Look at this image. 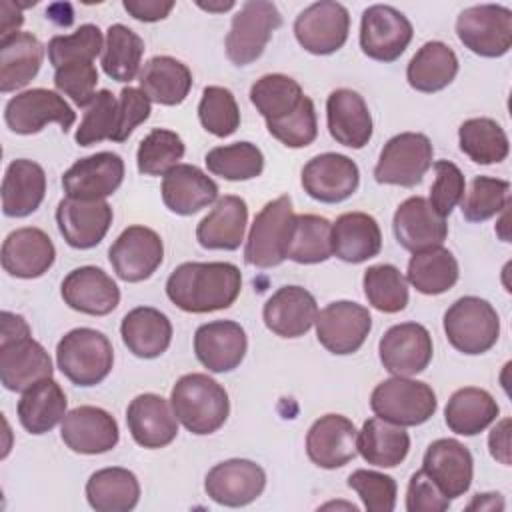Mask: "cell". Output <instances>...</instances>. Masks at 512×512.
Here are the masks:
<instances>
[{
	"instance_id": "6da1fadb",
	"label": "cell",
	"mask_w": 512,
	"mask_h": 512,
	"mask_svg": "<svg viewBox=\"0 0 512 512\" xmlns=\"http://www.w3.org/2000/svg\"><path fill=\"white\" fill-rule=\"evenodd\" d=\"M250 102L266 120L268 132L288 148H306L318 136L314 102L286 74H264L250 88Z\"/></svg>"
},
{
	"instance_id": "7a4b0ae2",
	"label": "cell",
	"mask_w": 512,
	"mask_h": 512,
	"mask_svg": "<svg viewBox=\"0 0 512 512\" xmlns=\"http://www.w3.org/2000/svg\"><path fill=\"white\" fill-rule=\"evenodd\" d=\"M240 290V268L230 262H184L166 280L168 300L192 314L230 308Z\"/></svg>"
},
{
	"instance_id": "3957f363",
	"label": "cell",
	"mask_w": 512,
	"mask_h": 512,
	"mask_svg": "<svg viewBox=\"0 0 512 512\" xmlns=\"http://www.w3.org/2000/svg\"><path fill=\"white\" fill-rule=\"evenodd\" d=\"M0 382L10 392H24L44 378H52V360L44 346L32 338L24 316L4 310L0 314Z\"/></svg>"
},
{
	"instance_id": "277c9868",
	"label": "cell",
	"mask_w": 512,
	"mask_h": 512,
	"mask_svg": "<svg viewBox=\"0 0 512 512\" xmlns=\"http://www.w3.org/2000/svg\"><path fill=\"white\" fill-rule=\"evenodd\" d=\"M170 406L176 420L192 434H214L230 414L226 388L208 374L192 372L176 380L170 392Z\"/></svg>"
},
{
	"instance_id": "5b68a950",
	"label": "cell",
	"mask_w": 512,
	"mask_h": 512,
	"mask_svg": "<svg viewBox=\"0 0 512 512\" xmlns=\"http://www.w3.org/2000/svg\"><path fill=\"white\" fill-rule=\"evenodd\" d=\"M60 372L76 386H96L112 370L114 350L106 334L94 328H74L56 346Z\"/></svg>"
},
{
	"instance_id": "8992f818",
	"label": "cell",
	"mask_w": 512,
	"mask_h": 512,
	"mask_svg": "<svg viewBox=\"0 0 512 512\" xmlns=\"http://www.w3.org/2000/svg\"><path fill=\"white\" fill-rule=\"evenodd\" d=\"M444 334L454 350L478 356L498 342L500 316L488 300L462 296L444 312Z\"/></svg>"
},
{
	"instance_id": "52a82bcc",
	"label": "cell",
	"mask_w": 512,
	"mask_h": 512,
	"mask_svg": "<svg viewBox=\"0 0 512 512\" xmlns=\"http://www.w3.org/2000/svg\"><path fill=\"white\" fill-rule=\"evenodd\" d=\"M370 408L378 418L392 424L420 426L434 416L438 400L426 382L392 376L372 390Z\"/></svg>"
},
{
	"instance_id": "ba28073f",
	"label": "cell",
	"mask_w": 512,
	"mask_h": 512,
	"mask_svg": "<svg viewBox=\"0 0 512 512\" xmlns=\"http://www.w3.org/2000/svg\"><path fill=\"white\" fill-rule=\"evenodd\" d=\"M292 198L282 194L262 206L254 216L244 246V260L256 268H274L286 260V246L292 230Z\"/></svg>"
},
{
	"instance_id": "9c48e42d",
	"label": "cell",
	"mask_w": 512,
	"mask_h": 512,
	"mask_svg": "<svg viewBox=\"0 0 512 512\" xmlns=\"http://www.w3.org/2000/svg\"><path fill=\"white\" fill-rule=\"evenodd\" d=\"M282 26V14L274 2L248 0L232 16L230 32L226 34V56L234 66H248L258 60L272 38V32Z\"/></svg>"
},
{
	"instance_id": "30bf717a",
	"label": "cell",
	"mask_w": 512,
	"mask_h": 512,
	"mask_svg": "<svg viewBox=\"0 0 512 512\" xmlns=\"http://www.w3.org/2000/svg\"><path fill=\"white\" fill-rule=\"evenodd\" d=\"M432 156L434 148L426 134L400 132L384 144L374 166V180L378 184L412 188L430 170Z\"/></svg>"
},
{
	"instance_id": "8fae6325",
	"label": "cell",
	"mask_w": 512,
	"mask_h": 512,
	"mask_svg": "<svg viewBox=\"0 0 512 512\" xmlns=\"http://www.w3.org/2000/svg\"><path fill=\"white\" fill-rule=\"evenodd\" d=\"M458 40L482 58H500L512 46V10L502 4H476L456 18Z\"/></svg>"
},
{
	"instance_id": "7c38bea8",
	"label": "cell",
	"mask_w": 512,
	"mask_h": 512,
	"mask_svg": "<svg viewBox=\"0 0 512 512\" xmlns=\"http://www.w3.org/2000/svg\"><path fill=\"white\" fill-rule=\"evenodd\" d=\"M350 32V14L344 4L320 0L304 8L294 20V36L298 44L316 56L338 52Z\"/></svg>"
},
{
	"instance_id": "4fadbf2b",
	"label": "cell",
	"mask_w": 512,
	"mask_h": 512,
	"mask_svg": "<svg viewBox=\"0 0 512 512\" xmlns=\"http://www.w3.org/2000/svg\"><path fill=\"white\" fill-rule=\"evenodd\" d=\"M4 120L12 132L22 136L36 134L50 122H56L62 132H68L76 122V112L58 92L32 88L8 100Z\"/></svg>"
},
{
	"instance_id": "5bb4252c",
	"label": "cell",
	"mask_w": 512,
	"mask_h": 512,
	"mask_svg": "<svg viewBox=\"0 0 512 512\" xmlns=\"http://www.w3.org/2000/svg\"><path fill=\"white\" fill-rule=\"evenodd\" d=\"M316 338L336 356L354 354L366 342L372 330V316L368 308L358 302L338 300L330 302L316 314Z\"/></svg>"
},
{
	"instance_id": "9a60e30c",
	"label": "cell",
	"mask_w": 512,
	"mask_h": 512,
	"mask_svg": "<svg viewBox=\"0 0 512 512\" xmlns=\"http://www.w3.org/2000/svg\"><path fill=\"white\" fill-rule=\"evenodd\" d=\"M414 36L410 20L388 4H374L362 12L360 48L378 62H394L408 48Z\"/></svg>"
},
{
	"instance_id": "2e32d148",
	"label": "cell",
	"mask_w": 512,
	"mask_h": 512,
	"mask_svg": "<svg viewBox=\"0 0 512 512\" xmlns=\"http://www.w3.org/2000/svg\"><path fill=\"white\" fill-rule=\"evenodd\" d=\"M108 260L124 282L148 280L164 260V244L158 232L148 226H128L112 242Z\"/></svg>"
},
{
	"instance_id": "e0dca14e",
	"label": "cell",
	"mask_w": 512,
	"mask_h": 512,
	"mask_svg": "<svg viewBox=\"0 0 512 512\" xmlns=\"http://www.w3.org/2000/svg\"><path fill=\"white\" fill-rule=\"evenodd\" d=\"M382 366L394 376H414L428 368L434 346L430 332L418 322L390 326L378 342Z\"/></svg>"
},
{
	"instance_id": "ac0fdd59",
	"label": "cell",
	"mask_w": 512,
	"mask_h": 512,
	"mask_svg": "<svg viewBox=\"0 0 512 512\" xmlns=\"http://www.w3.org/2000/svg\"><path fill=\"white\" fill-rule=\"evenodd\" d=\"M358 184V164L346 154L324 152L310 158L302 168L304 192L324 204L344 202L358 190Z\"/></svg>"
},
{
	"instance_id": "d6986e66",
	"label": "cell",
	"mask_w": 512,
	"mask_h": 512,
	"mask_svg": "<svg viewBox=\"0 0 512 512\" xmlns=\"http://www.w3.org/2000/svg\"><path fill=\"white\" fill-rule=\"evenodd\" d=\"M266 488V472L246 458H230L212 466L204 478V490L220 506L240 508L254 502Z\"/></svg>"
},
{
	"instance_id": "ffe728a7",
	"label": "cell",
	"mask_w": 512,
	"mask_h": 512,
	"mask_svg": "<svg viewBox=\"0 0 512 512\" xmlns=\"http://www.w3.org/2000/svg\"><path fill=\"white\" fill-rule=\"evenodd\" d=\"M124 180V160L114 152H96L76 160L62 174V188L68 198L104 200Z\"/></svg>"
},
{
	"instance_id": "44dd1931",
	"label": "cell",
	"mask_w": 512,
	"mask_h": 512,
	"mask_svg": "<svg viewBox=\"0 0 512 512\" xmlns=\"http://www.w3.org/2000/svg\"><path fill=\"white\" fill-rule=\"evenodd\" d=\"M112 206L106 200H78L62 198L56 208V224L68 246L76 250H90L98 246L110 224Z\"/></svg>"
},
{
	"instance_id": "7402d4cb",
	"label": "cell",
	"mask_w": 512,
	"mask_h": 512,
	"mask_svg": "<svg viewBox=\"0 0 512 512\" xmlns=\"http://www.w3.org/2000/svg\"><path fill=\"white\" fill-rule=\"evenodd\" d=\"M448 500L468 492L474 476V458L456 438L434 440L422 458L420 468Z\"/></svg>"
},
{
	"instance_id": "603a6c76",
	"label": "cell",
	"mask_w": 512,
	"mask_h": 512,
	"mask_svg": "<svg viewBox=\"0 0 512 512\" xmlns=\"http://www.w3.org/2000/svg\"><path fill=\"white\" fill-rule=\"evenodd\" d=\"M60 436L72 452L92 456L110 452L120 440V430L116 418L104 408L78 406L64 416Z\"/></svg>"
},
{
	"instance_id": "cb8c5ba5",
	"label": "cell",
	"mask_w": 512,
	"mask_h": 512,
	"mask_svg": "<svg viewBox=\"0 0 512 512\" xmlns=\"http://www.w3.org/2000/svg\"><path fill=\"white\" fill-rule=\"evenodd\" d=\"M358 430L354 422L342 414L320 416L306 434L308 458L324 470H334L356 458Z\"/></svg>"
},
{
	"instance_id": "d4e9b609",
	"label": "cell",
	"mask_w": 512,
	"mask_h": 512,
	"mask_svg": "<svg viewBox=\"0 0 512 512\" xmlns=\"http://www.w3.org/2000/svg\"><path fill=\"white\" fill-rule=\"evenodd\" d=\"M248 338L234 320H214L194 332V354L210 372L224 374L240 366L246 356Z\"/></svg>"
},
{
	"instance_id": "484cf974",
	"label": "cell",
	"mask_w": 512,
	"mask_h": 512,
	"mask_svg": "<svg viewBox=\"0 0 512 512\" xmlns=\"http://www.w3.org/2000/svg\"><path fill=\"white\" fill-rule=\"evenodd\" d=\"M64 304L88 316H106L120 304L118 284L96 266L70 270L60 286Z\"/></svg>"
},
{
	"instance_id": "4316f807",
	"label": "cell",
	"mask_w": 512,
	"mask_h": 512,
	"mask_svg": "<svg viewBox=\"0 0 512 512\" xmlns=\"http://www.w3.org/2000/svg\"><path fill=\"white\" fill-rule=\"evenodd\" d=\"M392 230L396 242L412 254L442 246L448 236L446 218H442L422 196H410L396 208Z\"/></svg>"
},
{
	"instance_id": "83f0119b",
	"label": "cell",
	"mask_w": 512,
	"mask_h": 512,
	"mask_svg": "<svg viewBox=\"0 0 512 512\" xmlns=\"http://www.w3.org/2000/svg\"><path fill=\"white\" fill-rule=\"evenodd\" d=\"M56 260L50 236L34 226L12 230L2 242V268L16 278L32 280L44 276Z\"/></svg>"
},
{
	"instance_id": "f1b7e54d",
	"label": "cell",
	"mask_w": 512,
	"mask_h": 512,
	"mask_svg": "<svg viewBox=\"0 0 512 512\" xmlns=\"http://www.w3.org/2000/svg\"><path fill=\"white\" fill-rule=\"evenodd\" d=\"M126 424L134 442L142 448L156 450L168 446L178 434V420L166 398L146 392L130 400Z\"/></svg>"
},
{
	"instance_id": "f546056e",
	"label": "cell",
	"mask_w": 512,
	"mask_h": 512,
	"mask_svg": "<svg viewBox=\"0 0 512 512\" xmlns=\"http://www.w3.org/2000/svg\"><path fill=\"white\" fill-rule=\"evenodd\" d=\"M316 314V298L296 284L278 288L262 308L266 328L280 338L304 336L312 328Z\"/></svg>"
},
{
	"instance_id": "4dcf8cb0",
	"label": "cell",
	"mask_w": 512,
	"mask_h": 512,
	"mask_svg": "<svg viewBox=\"0 0 512 512\" xmlns=\"http://www.w3.org/2000/svg\"><path fill=\"white\" fill-rule=\"evenodd\" d=\"M326 122L330 136L346 146L360 150L372 138V116L364 98L350 88L330 92L326 100Z\"/></svg>"
},
{
	"instance_id": "1f68e13d",
	"label": "cell",
	"mask_w": 512,
	"mask_h": 512,
	"mask_svg": "<svg viewBox=\"0 0 512 512\" xmlns=\"http://www.w3.org/2000/svg\"><path fill=\"white\" fill-rule=\"evenodd\" d=\"M162 202L178 216H192L218 200L216 182L194 164H178L162 178Z\"/></svg>"
},
{
	"instance_id": "d6a6232c",
	"label": "cell",
	"mask_w": 512,
	"mask_h": 512,
	"mask_svg": "<svg viewBox=\"0 0 512 512\" xmlns=\"http://www.w3.org/2000/svg\"><path fill=\"white\" fill-rule=\"evenodd\" d=\"M332 254L348 264L366 262L382 250V232L374 216L366 212H344L330 230Z\"/></svg>"
},
{
	"instance_id": "836d02e7",
	"label": "cell",
	"mask_w": 512,
	"mask_h": 512,
	"mask_svg": "<svg viewBox=\"0 0 512 512\" xmlns=\"http://www.w3.org/2000/svg\"><path fill=\"white\" fill-rule=\"evenodd\" d=\"M248 206L244 198L228 194L216 200L214 208L198 222L196 240L206 250H236L244 240Z\"/></svg>"
},
{
	"instance_id": "e575fe53",
	"label": "cell",
	"mask_w": 512,
	"mask_h": 512,
	"mask_svg": "<svg viewBox=\"0 0 512 512\" xmlns=\"http://www.w3.org/2000/svg\"><path fill=\"white\" fill-rule=\"evenodd\" d=\"M46 194L44 168L28 158L8 164L2 180V212L10 218H24L36 212Z\"/></svg>"
},
{
	"instance_id": "d590c367",
	"label": "cell",
	"mask_w": 512,
	"mask_h": 512,
	"mask_svg": "<svg viewBox=\"0 0 512 512\" xmlns=\"http://www.w3.org/2000/svg\"><path fill=\"white\" fill-rule=\"evenodd\" d=\"M120 336L128 352L152 360L168 350L172 342V324L158 308L138 306L122 318Z\"/></svg>"
},
{
	"instance_id": "8d00e7d4",
	"label": "cell",
	"mask_w": 512,
	"mask_h": 512,
	"mask_svg": "<svg viewBox=\"0 0 512 512\" xmlns=\"http://www.w3.org/2000/svg\"><path fill=\"white\" fill-rule=\"evenodd\" d=\"M44 46L32 32H14L0 38V92L24 88L40 70Z\"/></svg>"
},
{
	"instance_id": "74e56055",
	"label": "cell",
	"mask_w": 512,
	"mask_h": 512,
	"mask_svg": "<svg viewBox=\"0 0 512 512\" xmlns=\"http://www.w3.org/2000/svg\"><path fill=\"white\" fill-rule=\"evenodd\" d=\"M68 400L54 378H44L22 392L16 412L22 428L30 434H46L64 420Z\"/></svg>"
},
{
	"instance_id": "f35d334b",
	"label": "cell",
	"mask_w": 512,
	"mask_h": 512,
	"mask_svg": "<svg viewBox=\"0 0 512 512\" xmlns=\"http://www.w3.org/2000/svg\"><path fill=\"white\" fill-rule=\"evenodd\" d=\"M138 82L150 102L178 106L192 88V72L184 62L172 56H154L140 70Z\"/></svg>"
},
{
	"instance_id": "ab89813d",
	"label": "cell",
	"mask_w": 512,
	"mask_h": 512,
	"mask_svg": "<svg viewBox=\"0 0 512 512\" xmlns=\"http://www.w3.org/2000/svg\"><path fill=\"white\" fill-rule=\"evenodd\" d=\"M456 74L458 58L454 50L440 40H430L422 44L406 66L408 84L424 94L444 90L452 84Z\"/></svg>"
},
{
	"instance_id": "60d3db41",
	"label": "cell",
	"mask_w": 512,
	"mask_h": 512,
	"mask_svg": "<svg viewBox=\"0 0 512 512\" xmlns=\"http://www.w3.org/2000/svg\"><path fill=\"white\" fill-rule=\"evenodd\" d=\"M86 500L96 512H128L140 500V482L128 468H100L86 482Z\"/></svg>"
},
{
	"instance_id": "b9f144b4",
	"label": "cell",
	"mask_w": 512,
	"mask_h": 512,
	"mask_svg": "<svg viewBox=\"0 0 512 512\" xmlns=\"http://www.w3.org/2000/svg\"><path fill=\"white\" fill-rule=\"evenodd\" d=\"M498 414L500 406L494 396L476 386L456 390L444 408L446 426L460 436L480 434L498 418Z\"/></svg>"
},
{
	"instance_id": "7bdbcfd3",
	"label": "cell",
	"mask_w": 512,
	"mask_h": 512,
	"mask_svg": "<svg viewBox=\"0 0 512 512\" xmlns=\"http://www.w3.org/2000/svg\"><path fill=\"white\" fill-rule=\"evenodd\" d=\"M360 456L380 468H394L408 456L410 436L404 426L392 424L382 418H368L356 438Z\"/></svg>"
},
{
	"instance_id": "ee69618b",
	"label": "cell",
	"mask_w": 512,
	"mask_h": 512,
	"mask_svg": "<svg viewBox=\"0 0 512 512\" xmlns=\"http://www.w3.org/2000/svg\"><path fill=\"white\" fill-rule=\"evenodd\" d=\"M460 276L454 254L444 246H432L414 256L408 262L406 282H410L420 294L438 296L448 292Z\"/></svg>"
},
{
	"instance_id": "f6af8a7d",
	"label": "cell",
	"mask_w": 512,
	"mask_h": 512,
	"mask_svg": "<svg viewBox=\"0 0 512 512\" xmlns=\"http://www.w3.org/2000/svg\"><path fill=\"white\" fill-rule=\"evenodd\" d=\"M332 224L318 214H294L286 258L296 264H320L332 256Z\"/></svg>"
},
{
	"instance_id": "bcb514c9",
	"label": "cell",
	"mask_w": 512,
	"mask_h": 512,
	"mask_svg": "<svg viewBox=\"0 0 512 512\" xmlns=\"http://www.w3.org/2000/svg\"><path fill=\"white\" fill-rule=\"evenodd\" d=\"M460 150L476 164L488 166L508 158L510 142L504 128L492 118H470L458 128Z\"/></svg>"
},
{
	"instance_id": "7dc6e473",
	"label": "cell",
	"mask_w": 512,
	"mask_h": 512,
	"mask_svg": "<svg viewBox=\"0 0 512 512\" xmlns=\"http://www.w3.org/2000/svg\"><path fill=\"white\" fill-rule=\"evenodd\" d=\"M144 54V40L124 24H112L106 30V44L102 50V70L116 82H130L140 74Z\"/></svg>"
},
{
	"instance_id": "c3c4849f",
	"label": "cell",
	"mask_w": 512,
	"mask_h": 512,
	"mask_svg": "<svg viewBox=\"0 0 512 512\" xmlns=\"http://www.w3.org/2000/svg\"><path fill=\"white\" fill-rule=\"evenodd\" d=\"M206 168L224 180L244 182L258 178L264 170V154L252 142H234L216 146L204 156Z\"/></svg>"
},
{
	"instance_id": "681fc988",
	"label": "cell",
	"mask_w": 512,
	"mask_h": 512,
	"mask_svg": "<svg viewBox=\"0 0 512 512\" xmlns=\"http://www.w3.org/2000/svg\"><path fill=\"white\" fill-rule=\"evenodd\" d=\"M368 304L384 314H396L408 304V282L394 264H374L362 276Z\"/></svg>"
},
{
	"instance_id": "f907efd6",
	"label": "cell",
	"mask_w": 512,
	"mask_h": 512,
	"mask_svg": "<svg viewBox=\"0 0 512 512\" xmlns=\"http://www.w3.org/2000/svg\"><path fill=\"white\" fill-rule=\"evenodd\" d=\"M186 148L182 138L166 128L150 130L138 144L136 166L144 176H166L178 166Z\"/></svg>"
},
{
	"instance_id": "816d5d0a",
	"label": "cell",
	"mask_w": 512,
	"mask_h": 512,
	"mask_svg": "<svg viewBox=\"0 0 512 512\" xmlns=\"http://www.w3.org/2000/svg\"><path fill=\"white\" fill-rule=\"evenodd\" d=\"M510 206V182L492 176H476L460 200L468 222H484Z\"/></svg>"
},
{
	"instance_id": "f5cc1de1",
	"label": "cell",
	"mask_w": 512,
	"mask_h": 512,
	"mask_svg": "<svg viewBox=\"0 0 512 512\" xmlns=\"http://www.w3.org/2000/svg\"><path fill=\"white\" fill-rule=\"evenodd\" d=\"M102 32L96 24H82L72 34L52 36L48 42V60L56 68L74 62H94L102 52Z\"/></svg>"
},
{
	"instance_id": "db71d44e",
	"label": "cell",
	"mask_w": 512,
	"mask_h": 512,
	"mask_svg": "<svg viewBox=\"0 0 512 512\" xmlns=\"http://www.w3.org/2000/svg\"><path fill=\"white\" fill-rule=\"evenodd\" d=\"M202 128L218 138L234 134L240 126V108L234 94L224 86H206L198 104Z\"/></svg>"
},
{
	"instance_id": "11a10c76",
	"label": "cell",
	"mask_w": 512,
	"mask_h": 512,
	"mask_svg": "<svg viewBox=\"0 0 512 512\" xmlns=\"http://www.w3.org/2000/svg\"><path fill=\"white\" fill-rule=\"evenodd\" d=\"M118 126V100L106 88L98 90L86 106L82 122L74 134L78 146H92L102 140H112Z\"/></svg>"
},
{
	"instance_id": "9f6ffc18",
	"label": "cell",
	"mask_w": 512,
	"mask_h": 512,
	"mask_svg": "<svg viewBox=\"0 0 512 512\" xmlns=\"http://www.w3.org/2000/svg\"><path fill=\"white\" fill-rule=\"evenodd\" d=\"M348 486L360 496L368 512H392L396 506V480L376 470L358 468L348 476Z\"/></svg>"
},
{
	"instance_id": "6f0895ef",
	"label": "cell",
	"mask_w": 512,
	"mask_h": 512,
	"mask_svg": "<svg viewBox=\"0 0 512 512\" xmlns=\"http://www.w3.org/2000/svg\"><path fill=\"white\" fill-rule=\"evenodd\" d=\"M434 172H436V180L430 188L428 202L442 218H446L460 204L466 192V180L462 170L450 160L434 162Z\"/></svg>"
},
{
	"instance_id": "680465c9",
	"label": "cell",
	"mask_w": 512,
	"mask_h": 512,
	"mask_svg": "<svg viewBox=\"0 0 512 512\" xmlns=\"http://www.w3.org/2000/svg\"><path fill=\"white\" fill-rule=\"evenodd\" d=\"M96 84L98 70L92 62H74L54 70L56 90L70 96L76 106L86 108L92 102L96 94Z\"/></svg>"
},
{
	"instance_id": "91938a15",
	"label": "cell",
	"mask_w": 512,
	"mask_h": 512,
	"mask_svg": "<svg viewBox=\"0 0 512 512\" xmlns=\"http://www.w3.org/2000/svg\"><path fill=\"white\" fill-rule=\"evenodd\" d=\"M150 100L140 88L126 86L118 96V126L112 142H124L138 124L148 120Z\"/></svg>"
},
{
	"instance_id": "94428289",
	"label": "cell",
	"mask_w": 512,
	"mask_h": 512,
	"mask_svg": "<svg viewBox=\"0 0 512 512\" xmlns=\"http://www.w3.org/2000/svg\"><path fill=\"white\" fill-rule=\"evenodd\" d=\"M448 508H450V500L442 494V490L422 470H416L408 482L406 510L408 512H444Z\"/></svg>"
},
{
	"instance_id": "6125c7cd",
	"label": "cell",
	"mask_w": 512,
	"mask_h": 512,
	"mask_svg": "<svg viewBox=\"0 0 512 512\" xmlns=\"http://www.w3.org/2000/svg\"><path fill=\"white\" fill-rule=\"evenodd\" d=\"M124 10L140 22L164 20L174 8L172 0H124Z\"/></svg>"
},
{
	"instance_id": "be15d7a7",
	"label": "cell",
	"mask_w": 512,
	"mask_h": 512,
	"mask_svg": "<svg viewBox=\"0 0 512 512\" xmlns=\"http://www.w3.org/2000/svg\"><path fill=\"white\" fill-rule=\"evenodd\" d=\"M488 448L494 460L510 466V418L500 420L488 436Z\"/></svg>"
},
{
	"instance_id": "e7e4bbea",
	"label": "cell",
	"mask_w": 512,
	"mask_h": 512,
	"mask_svg": "<svg viewBox=\"0 0 512 512\" xmlns=\"http://www.w3.org/2000/svg\"><path fill=\"white\" fill-rule=\"evenodd\" d=\"M20 10L22 8L18 6V2L16 4L10 2V0L2 2V38L18 32V28L22 26L24 18H22Z\"/></svg>"
},
{
	"instance_id": "03108f58",
	"label": "cell",
	"mask_w": 512,
	"mask_h": 512,
	"mask_svg": "<svg viewBox=\"0 0 512 512\" xmlns=\"http://www.w3.org/2000/svg\"><path fill=\"white\" fill-rule=\"evenodd\" d=\"M466 508L468 510H502L504 508V498L498 492L476 494Z\"/></svg>"
},
{
	"instance_id": "003e7915",
	"label": "cell",
	"mask_w": 512,
	"mask_h": 512,
	"mask_svg": "<svg viewBox=\"0 0 512 512\" xmlns=\"http://www.w3.org/2000/svg\"><path fill=\"white\" fill-rule=\"evenodd\" d=\"M198 8L202 10H208V12H226L230 8H234V2L232 0H222V2H196Z\"/></svg>"
}]
</instances>
